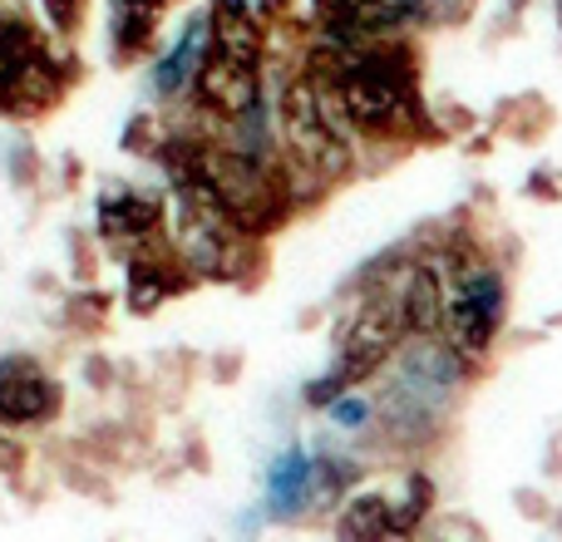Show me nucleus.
<instances>
[{
	"instance_id": "f257e3e1",
	"label": "nucleus",
	"mask_w": 562,
	"mask_h": 542,
	"mask_svg": "<svg viewBox=\"0 0 562 542\" xmlns=\"http://www.w3.org/2000/svg\"><path fill=\"white\" fill-rule=\"evenodd\" d=\"M459 385H464V355L449 340H409L395 355L390 385L380 389L385 429L395 439H409V444L429 439L445 425Z\"/></svg>"
},
{
	"instance_id": "f03ea898",
	"label": "nucleus",
	"mask_w": 562,
	"mask_h": 542,
	"mask_svg": "<svg viewBox=\"0 0 562 542\" xmlns=\"http://www.w3.org/2000/svg\"><path fill=\"white\" fill-rule=\"evenodd\" d=\"M340 94L321 79H296L281 99V144L291 154V173L316 178L321 188L346 173V124H340Z\"/></svg>"
},
{
	"instance_id": "7ed1b4c3",
	"label": "nucleus",
	"mask_w": 562,
	"mask_h": 542,
	"mask_svg": "<svg viewBox=\"0 0 562 542\" xmlns=\"http://www.w3.org/2000/svg\"><path fill=\"white\" fill-rule=\"evenodd\" d=\"M193 168L243 233H272L281 213H286V178L272 168V158H252L217 144V148H198Z\"/></svg>"
},
{
	"instance_id": "20e7f679",
	"label": "nucleus",
	"mask_w": 562,
	"mask_h": 542,
	"mask_svg": "<svg viewBox=\"0 0 562 542\" xmlns=\"http://www.w3.org/2000/svg\"><path fill=\"white\" fill-rule=\"evenodd\" d=\"M400 330H405V316H400V296H395V301H370V306L356 316V326L346 330V340H340L336 365H330L326 375L311 385L306 399H311V405H330V399L346 395L350 385L370 380L390 355H395Z\"/></svg>"
},
{
	"instance_id": "39448f33",
	"label": "nucleus",
	"mask_w": 562,
	"mask_h": 542,
	"mask_svg": "<svg viewBox=\"0 0 562 542\" xmlns=\"http://www.w3.org/2000/svg\"><path fill=\"white\" fill-rule=\"evenodd\" d=\"M508 310V286L488 262H454V286H449V320L445 336L464 360L488 355L498 326Z\"/></svg>"
},
{
	"instance_id": "423d86ee",
	"label": "nucleus",
	"mask_w": 562,
	"mask_h": 542,
	"mask_svg": "<svg viewBox=\"0 0 562 542\" xmlns=\"http://www.w3.org/2000/svg\"><path fill=\"white\" fill-rule=\"evenodd\" d=\"M65 89V69L45 55L25 20H0V114H40Z\"/></svg>"
},
{
	"instance_id": "0eeeda50",
	"label": "nucleus",
	"mask_w": 562,
	"mask_h": 542,
	"mask_svg": "<svg viewBox=\"0 0 562 542\" xmlns=\"http://www.w3.org/2000/svg\"><path fill=\"white\" fill-rule=\"evenodd\" d=\"M429 498H435V484L425 474H409V498L395 504V498L375 494H356L340 513V542H409L419 528V518L429 513Z\"/></svg>"
},
{
	"instance_id": "6e6552de",
	"label": "nucleus",
	"mask_w": 562,
	"mask_h": 542,
	"mask_svg": "<svg viewBox=\"0 0 562 542\" xmlns=\"http://www.w3.org/2000/svg\"><path fill=\"white\" fill-rule=\"evenodd\" d=\"M59 409V389L45 365L30 355H0V419L5 425H45Z\"/></svg>"
},
{
	"instance_id": "1a4fd4ad",
	"label": "nucleus",
	"mask_w": 562,
	"mask_h": 542,
	"mask_svg": "<svg viewBox=\"0 0 562 542\" xmlns=\"http://www.w3.org/2000/svg\"><path fill=\"white\" fill-rule=\"evenodd\" d=\"M198 104L213 109V114H223L227 124H237L243 114H252L257 104H262V75H257V65H243V59H227V55H207L203 75H198Z\"/></svg>"
},
{
	"instance_id": "9d476101",
	"label": "nucleus",
	"mask_w": 562,
	"mask_h": 542,
	"mask_svg": "<svg viewBox=\"0 0 562 542\" xmlns=\"http://www.w3.org/2000/svg\"><path fill=\"white\" fill-rule=\"evenodd\" d=\"M400 316H405V330L415 340H435L449 320V291L439 281L435 267H415L400 291Z\"/></svg>"
},
{
	"instance_id": "9b49d317",
	"label": "nucleus",
	"mask_w": 562,
	"mask_h": 542,
	"mask_svg": "<svg viewBox=\"0 0 562 542\" xmlns=\"http://www.w3.org/2000/svg\"><path fill=\"white\" fill-rule=\"evenodd\" d=\"M311 498H321V459H306L301 449H286L272 464V474H267V504H272L277 518H291V513H301Z\"/></svg>"
},
{
	"instance_id": "f8f14e48",
	"label": "nucleus",
	"mask_w": 562,
	"mask_h": 542,
	"mask_svg": "<svg viewBox=\"0 0 562 542\" xmlns=\"http://www.w3.org/2000/svg\"><path fill=\"white\" fill-rule=\"evenodd\" d=\"M213 45L217 55L243 59V65H262V25L252 20L247 0H213Z\"/></svg>"
},
{
	"instance_id": "ddd939ff",
	"label": "nucleus",
	"mask_w": 562,
	"mask_h": 542,
	"mask_svg": "<svg viewBox=\"0 0 562 542\" xmlns=\"http://www.w3.org/2000/svg\"><path fill=\"white\" fill-rule=\"evenodd\" d=\"M207 35H213V20H188V30L178 35V45L164 55V65L154 69V84H158V94H178V89H188V79L198 84V75H203V65H207Z\"/></svg>"
},
{
	"instance_id": "4468645a",
	"label": "nucleus",
	"mask_w": 562,
	"mask_h": 542,
	"mask_svg": "<svg viewBox=\"0 0 562 542\" xmlns=\"http://www.w3.org/2000/svg\"><path fill=\"white\" fill-rule=\"evenodd\" d=\"M188 281V262L183 252H138L128 267V296L138 310H154L168 291H178Z\"/></svg>"
},
{
	"instance_id": "2eb2a0df",
	"label": "nucleus",
	"mask_w": 562,
	"mask_h": 542,
	"mask_svg": "<svg viewBox=\"0 0 562 542\" xmlns=\"http://www.w3.org/2000/svg\"><path fill=\"white\" fill-rule=\"evenodd\" d=\"M158 223H164V207L154 203V197L144 193H109L104 203H99V227H104V237H128V242H154Z\"/></svg>"
},
{
	"instance_id": "dca6fc26",
	"label": "nucleus",
	"mask_w": 562,
	"mask_h": 542,
	"mask_svg": "<svg viewBox=\"0 0 562 542\" xmlns=\"http://www.w3.org/2000/svg\"><path fill=\"white\" fill-rule=\"evenodd\" d=\"M158 10H164V0H114L109 5V39L119 55H138L154 39Z\"/></svg>"
},
{
	"instance_id": "f3484780",
	"label": "nucleus",
	"mask_w": 562,
	"mask_h": 542,
	"mask_svg": "<svg viewBox=\"0 0 562 542\" xmlns=\"http://www.w3.org/2000/svg\"><path fill=\"white\" fill-rule=\"evenodd\" d=\"M366 415H370L366 399H336V405H330V419H336L340 429H360L366 425Z\"/></svg>"
},
{
	"instance_id": "a211bd4d",
	"label": "nucleus",
	"mask_w": 562,
	"mask_h": 542,
	"mask_svg": "<svg viewBox=\"0 0 562 542\" xmlns=\"http://www.w3.org/2000/svg\"><path fill=\"white\" fill-rule=\"evenodd\" d=\"M79 10H85V0H45L49 25H59V30H75L79 25Z\"/></svg>"
},
{
	"instance_id": "6ab92c4d",
	"label": "nucleus",
	"mask_w": 562,
	"mask_h": 542,
	"mask_svg": "<svg viewBox=\"0 0 562 542\" xmlns=\"http://www.w3.org/2000/svg\"><path fill=\"white\" fill-rule=\"evenodd\" d=\"M15 459H20V449L10 444L5 434H0V468H15Z\"/></svg>"
}]
</instances>
